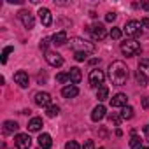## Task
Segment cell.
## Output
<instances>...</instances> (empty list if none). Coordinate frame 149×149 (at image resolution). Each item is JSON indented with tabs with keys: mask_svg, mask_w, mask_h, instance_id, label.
<instances>
[{
	"mask_svg": "<svg viewBox=\"0 0 149 149\" xmlns=\"http://www.w3.org/2000/svg\"><path fill=\"white\" fill-rule=\"evenodd\" d=\"M142 28H149V18H142Z\"/></svg>",
	"mask_w": 149,
	"mask_h": 149,
	"instance_id": "cell-37",
	"label": "cell"
},
{
	"mask_svg": "<svg viewBox=\"0 0 149 149\" xmlns=\"http://www.w3.org/2000/svg\"><path fill=\"white\" fill-rule=\"evenodd\" d=\"M88 63H90V65H98V63H100V60H98V58H93V60H90Z\"/></svg>",
	"mask_w": 149,
	"mask_h": 149,
	"instance_id": "cell-39",
	"label": "cell"
},
{
	"mask_svg": "<svg viewBox=\"0 0 149 149\" xmlns=\"http://www.w3.org/2000/svg\"><path fill=\"white\" fill-rule=\"evenodd\" d=\"M121 35H123V32H121L119 28H112V30H111V39L118 40V39H121Z\"/></svg>",
	"mask_w": 149,
	"mask_h": 149,
	"instance_id": "cell-28",
	"label": "cell"
},
{
	"mask_svg": "<svg viewBox=\"0 0 149 149\" xmlns=\"http://www.w3.org/2000/svg\"><path fill=\"white\" fill-rule=\"evenodd\" d=\"M61 95H63L65 98H74V97L79 95V90H77V86L70 84V86H65V88L61 90Z\"/></svg>",
	"mask_w": 149,
	"mask_h": 149,
	"instance_id": "cell-16",
	"label": "cell"
},
{
	"mask_svg": "<svg viewBox=\"0 0 149 149\" xmlns=\"http://www.w3.org/2000/svg\"><path fill=\"white\" fill-rule=\"evenodd\" d=\"M86 56H88L86 53H76V56H74V58H76L77 61H84V60H86Z\"/></svg>",
	"mask_w": 149,
	"mask_h": 149,
	"instance_id": "cell-33",
	"label": "cell"
},
{
	"mask_svg": "<svg viewBox=\"0 0 149 149\" xmlns=\"http://www.w3.org/2000/svg\"><path fill=\"white\" fill-rule=\"evenodd\" d=\"M139 70L144 74H149V58H142L139 61Z\"/></svg>",
	"mask_w": 149,
	"mask_h": 149,
	"instance_id": "cell-25",
	"label": "cell"
},
{
	"mask_svg": "<svg viewBox=\"0 0 149 149\" xmlns=\"http://www.w3.org/2000/svg\"><path fill=\"white\" fill-rule=\"evenodd\" d=\"M104 79H105V76H104V72H102V70L95 68V70L90 72V84H91L93 88H100V86H104Z\"/></svg>",
	"mask_w": 149,
	"mask_h": 149,
	"instance_id": "cell-6",
	"label": "cell"
},
{
	"mask_svg": "<svg viewBox=\"0 0 149 149\" xmlns=\"http://www.w3.org/2000/svg\"><path fill=\"white\" fill-rule=\"evenodd\" d=\"M121 118H123V119H132V118H133V107H130V105L123 107V111H121Z\"/></svg>",
	"mask_w": 149,
	"mask_h": 149,
	"instance_id": "cell-24",
	"label": "cell"
},
{
	"mask_svg": "<svg viewBox=\"0 0 149 149\" xmlns=\"http://www.w3.org/2000/svg\"><path fill=\"white\" fill-rule=\"evenodd\" d=\"M130 149H142V140H140V137H137L135 133H132V139H130Z\"/></svg>",
	"mask_w": 149,
	"mask_h": 149,
	"instance_id": "cell-22",
	"label": "cell"
},
{
	"mask_svg": "<svg viewBox=\"0 0 149 149\" xmlns=\"http://www.w3.org/2000/svg\"><path fill=\"white\" fill-rule=\"evenodd\" d=\"M114 19H116V14H114V13H107V14H105V21H107V23H112Z\"/></svg>",
	"mask_w": 149,
	"mask_h": 149,
	"instance_id": "cell-34",
	"label": "cell"
},
{
	"mask_svg": "<svg viewBox=\"0 0 149 149\" xmlns=\"http://www.w3.org/2000/svg\"><path fill=\"white\" fill-rule=\"evenodd\" d=\"M19 19L23 21V25H25V28H28V30H32L33 26H35V19H33V14H30L28 11H19Z\"/></svg>",
	"mask_w": 149,
	"mask_h": 149,
	"instance_id": "cell-10",
	"label": "cell"
},
{
	"mask_svg": "<svg viewBox=\"0 0 149 149\" xmlns=\"http://www.w3.org/2000/svg\"><path fill=\"white\" fill-rule=\"evenodd\" d=\"M111 105L112 107H126L128 105V97L125 93H118L111 98Z\"/></svg>",
	"mask_w": 149,
	"mask_h": 149,
	"instance_id": "cell-11",
	"label": "cell"
},
{
	"mask_svg": "<svg viewBox=\"0 0 149 149\" xmlns=\"http://www.w3.org/2000/svg\"><path fill=\"white\" fill-rule=\"evenodd\" d=\"M51 40H53V44H54V46H63V44H67V42H68V39H67V32H63V30H61V32L54 33Z\"/></svg>",
	"mask_w": 149,
	"mask_h": 149,
	"instance_id": "cell-17",
	"label": "cell"
},
{
	"mask_svg": "<svg viewBox=\"0 0 149 149\" xmlns=\"http://www.w3.org/2000/svg\"><path fill=\"white\" fill-rule=\"evenodd\" d=\"M11 51H13V47H11V46H7V47L2 51V58H0V60H2V63H6V61H7V54H9Z\"/></svg>",
	"mask_w": 149,
	"mask_h": 149,
	"instance_id": "cell-30",
	"label": "cell"
},
{
	"mask_svg": "<svg viewBox=\"0 0 149 149\" xmlns=\"http://www.w3.org/2000/svg\"><path fill=\"white\" fill-rule=\"evenodd\" d=\"M40 128H42V119L40 118H32L28 121V130L30 132H39Z\"/></svg>",
	"mask_w": 149,
	"mask_h": 149,
	"instance_id": "cell-19",
	"label": "cell"
},
{
	"mask_svg": "<svg viewBox=\"0 0 149 149\" xmlns=\"http://www.w3.org/2000/svg\"><path fill=\"white\" fill-rule=\"evenodd\" d=\"M135 79H137V83H139L140 86H146V84H147V76H146L144 72H140V70L135 74Z\"/></svg>",
	"mask_w": 149,
	"mask_h": 149,
	"instance_id": "cell-26",
	"label": "cell"
},
{
	"mask_svg": "<svg viewBox=\"0 0 149 149\" xmlns=\"http://www.w3.org/2000/svg\"><path fill=\"white\" fill-rule=\"evenodd\" d=\"M142 7H144V9H149V2H144V4H142Z\"/></svg>",
	"mask_w": 149,
	"mask_h": 149,
	"instance_id": "cell-41",
	"label": "cell"
},
{
	"mask_svg": "<svg viewBox=\"0 0 149 149\" xmlns=\"http://www.w3.org/2000/svg\"><path fill=\"white\" fill-rule=\"evenodd\" d=\"M14 81H16L21 88H28V83H30L28 74H26L25 70H18V72L14 74Z\"/></svg>",
	"mask_w": 149,
	"mask_h": 149,
	"instance_id": "cell-12",
	"label": "cell"
},
{
	"mask_svg": "<svg viewBox=\"0 0 149 149\" xmlns=\"http://www.w3.org/2000/svg\"><path fill=\"white\" fill-rule=\"evenodd\" d=\"M46 61H47L51 67H61V65H63V58H61V54L53 53V51H46Z\"/></svg>",
	"mask_w": 149,
	"mask_h": 149,
	"instance_id": "cell-9",
	"label": "cell"
},
{
	"mask_svg": "<svg viewBox=\"0 0 149 149\" xmlns=\"http://www.w3.org/2000/svg\"><path fill=\"white\" fill-rule=\"evenodd\" d=\"M37 79H39V83H40V81H46V74H39Z\"/></svg>",
	"mask_w": 149,
	"mask_h": 149,
	"instance_id": "cell-40",
	"label": "cell"
},
{
	"mask_svg": "<svg viewBox=\"0 0 149 149\" xmlns=\"http://www.w3.org/2000/svg\"><path fill=\"white\" fill-rule=\"evenodd\" d=\"M104 118H105V107L104 105H97L93 109V112H91V119L97 123V121H102Z\"/></svg>",
	"mask_w": 149,
	"mask_h": 149,
	"instance_id": "cell-18",
	"label": "cell"
},
{
	"mask_svg": "<svg viewBox=\"0 0 149 149\" xmlns=\"http://www.w3.org/2000/svg\"><path fill=\"white\" fill-rule=\"evenodd\" d=\"M46 114H47V118H54V116L60 114V107L58 105H49V107H46Z\"/></svg>",
	"mask_w": 149,
	"mask_h": 149,
	"instance_id": "cell-23",
	"label": "cell"
},
{
	"mask_svg": "<svg viewBox=\"0 0 149 149\" xmlns=\"http://www.w3.org/2000/svg\"><path fill=\"white\" fill-rule=\"evenodd\" d=\"M18 128H19V126H18V123H16V121H6V123H4V133H6V135L14 133Z\"/></svg>",
	"mask_w": 149,
	"mask_h": 149,
	"instance_id": "cell-20",
	"label": "cell"
},
{
	"mask_svg": "<svg viewBox=\"0 0 149 149\" xmlns=\"http://www.w3.org/2000/svg\"><path fill=\"white\" fill-rule=\"evenodd\" d=\"M56 81L58 83H67V81H70V77H68V74H58V76H56Z\"/></svg>",
	"mask_w": 149,
	"mask_h": 149,
	"instance_id": "cell-29",
	"label": "cell"
},
{
	"mask_svg": "<svg viewBox=\"0 0 149 149\" xmlns=\"http://www.w3.org/2000/svg\"><path fill=\"white\" fill-rule=\"evenodd\" d=\"M68 77H70V81H72L74 84H79V83H81V79H83L81 68H77V67H72V68L68 70Z\"/></svg>",
	"mask_w": 149,
	"mask_h": 149,
	"instance_id": "cell-14",
	"label": "cell"
},
{
	"mask_svg": "<svg viewBox=\"0 0 149 149\" xmlns=\"http://www.w3.org/2000/svg\"><path fill=\"white\" fill-rule=\"evenodd\" d=\"M83 149H95L93 140H86V142H84V146H83Z\"/></svg>",
	"mask_w": 149,
	"mask_h": 149,
	"instance_id": "cell-36",
	"label": "cell"
},
{
	"mask_svg": "<svg viewBox=\"0 0 149 149\" xmlns=\"http://www.w3.org/2000/svg\"><path fill=\"white\" fill-rule=\"evenodd\" d=\"M33 102H35L39 107H49V105H51V95L46 93V91H39V93H35Z\"/></svg>",
	"mask_w": 149,
	"mask_h": 149,
	"instance_id": "cell-8",
	"label": "cell"
},
{
	"mask_svg": "<svg viewBox=\"0 0 149 149\" xmlns=\"http://www.w3.org/2000/svg\"><path fill=\"white\" fill-rule=\"evenodd\" d=\"M125 33L128 37H139L142 33V23L137 21V19H130L126 25H125Z\"/></svg>",
	"mask_w": 149,
	"mask_h": 149,
	"instance_id": "cell-4",
	"label": "cell"
},
{
	"mask_svg": "<svg viewBox=\"0 0 149 149\" xmlns=\"http://www.w3.org/2000/svg\"><path fill=\"white\" fill-rule=\"evenodd\" d=\"M65 149H79V144H77L76 140H68V142L65 144Z\"/></svg>",
	"mask_w": 149,
	"mask_h": 149,
	"instance_id": "cell-31",
	"label": "cell"
},
{
	"mask_svg": "<svg viewBox=\"0 0 149 149\" xmlns=\"http://www.w3.org/2000/svg\"><path fill=\"white\" fill-rule=\"evenodd\" d=\"M88 32L91 33V37H93L95 40H104L105 35H107V30H105V26H104L102 23H95V25H91V26L88 28Z\"/></svg>",
	"mask_w": 149,
	"mask_h": 149,
	"instance_id": "cell-5",
	"label": "cell"
},
{
	"mask_svg": "<svg viewBox=\"0 0 149 149\" xmlns=\"http://www.w3.org/2000/svg\"><path fill=\"white\" fill-rule=\"evenodd\" d=\"M49 44H51V39H42L39 46H40V49H44V51H47V46H49Z\"/></svg>",
	"mask_w": 149,
	"mask_h": 149,
	"instance_id": "cell-32",
	"label": "cell"
},
{
	"mask_svg": "<svg viewBox=\"0 0 149 149\" xmlns=\"http://www.w3.org/2000/svg\"><path fill=\"white\" fill-rule=\"evenodd\" d=\"M121 119H123V118H121L119 114H116V112H112V114H109V121H111V123H114L116 126H119V123H121Z\"/></svg>",
	"mask_w": 149,
	"mask_h": 149,
	"instance_id": "cell-27",
	"label": "cell"
},
{
	"mask_svg": "<svg viewBox=\"0 0 149 149\" xmlns=\"http://www.w3.org/2000/svg\"><path fill=\"white\" fill-rule=\"evenodd\" d=\"M98 149H105V147H98Z\"/></svg>",
	"mask_w": 149,
	"mask_h": 149,
	"instance_id": "cell-42",
	"label": "cell"
},
{
	"mask_svg": "<svg viewBox=\"0 0 149 149\" xmlns=\"http://www.w3.org/2000/svg\"><path fill=\"white\" fill-rule=\"evenodd\" d=\"M68 42H70V47L76 51V53H86L88 54V53H93L95 51V44H91V42H88L84 39H79V37H74Z\"/></svg>",
	"mask_w": 149,
	"mask_h": 149,
	"instance_id": "cell-2",
	"label": "cell"
},
{
	"mask_svg": "<svg viewBox=\"0 0 149 149\" xmlns=\"http://www.w3.org/2000/svg\"><path fill=\"white\" fill-rule=\"evenodd\" d=\"M128 67L123 61H112L109 65V79L114 86H125L128 81Z\"/></svg>",
	"mask_w": 149,
	"mask_h": 149,
	"instance_id": "cell-1",
	"label": "cell"
},
{
	"mask_svg": "<svg viewBox=\"0 0 149 149\" xmlns=\"http://www.w3.org/2000/svg\"><path fill=\"white\" fill-rule=\"evenodd\" d=\"M144 137H146V140L149 142V125H146V126H144Z\"/></svg>",
	"mask_w": 149,
	"mask_h": 149,
	"instance_id": "cell-38",
	"label": "cell"
},
{
	"mask_svg": "<svg viewBox=\"0 0 149 149\" xmlns=\"http://www.w3.org/2000/svg\"><path fill=\"white\" fill-rule=\"evenodd\" d=\"M39 18H40V23L44 26H49L53 23V16H51V11L46 9V7H40L39 9Z\"/></svg>",
	"mask_w": 149,
	"mask_h": 149,
	"instance_id": "cell-13",
	"label": "cell"
},
{
	"mask_svg": "<svg viewBox=\"0 0 149 149\" xmlns=\"http://www.w3.org/2000/svg\"><path fill=\"white\" fill-rule=\"evenodd\" d=\"M142 149H149V147H142Z\"/></svg>",
	"mask_w": 149,
	"mask_h": 149,
	"instance_id": "cell-43",
	"label": "cell"
},
{
	"mask_svg": "<svg viewBox=\"0 0 149 149\" xmlns=\"http://www.w3.org/2000/svg\"><path fill=\"white\" fill-rule=\"evenodd\" d=\"M14 146H16L18 149H30V146H32L30 135H28V133H18V135L14 137Z\"/></svg>",
	"mask_w": 149,
	"mask_h": 149,
	"instance_id": "cell-7",
	"label": "cell"
},
{
	"mask_svg": "<svg viewBox=\"0 0 149 149\" xmlns=\"http://www.w3.org/2000/svg\"><path fill=\"white\" fill-rule=\"evenodd\" d=\"M140 104H142V107H144V109H146V111H149V97H144V98H142V102H140Z\"/></svg>",
	"mask_w": 149,
	"mask_h": 149,
	"instance_id": "cell-35",
	"label": "cell"
},
{
	"mask_svg": "<svg viewBox=\"0 0 149 149\" xmlns=\"http://www.w3.org/2000/svg\"><path fill=\"white\" fill-rule=\"evenodd\" d=\"M121 53L125 56H135V54L140 53V44L137 40H133V39L125 40V42H121Z\"/></svg>",
	"mask_w": 149,
	"mask_h": 149,
	"instance_id": "cell-3",
	"label": "cell"
},
{
	"mask_svg": "<svg viewBox=\"0 0 149 149\" xmlns=\"http://www.w3.org/2000/svg\"><path fill=\"white\" fill-rule=\"evenodd\" d=\"M97 98H98L100 102L107 100V98H109V88H107V86H100L98 91H97Z\"/></svg>",
	"mask_w": 149,
	"mask_h": 149,
	"instance_id": "cell-21",
	"label": "cell"
},
{
	"mask_svg": "<svg viewBox=\"0 0 149 149\" xmlns=\"http://www.w3.org/2000/svg\"><path fill=\"white\" fill-rule=\"evenodd\" d=\"M37 140H39L40 149H51V146H53V140H51V135L49 133H40Z\"/></svg>",
	"mask_w": 149,
	"mask_h": 149,
	"instance_id": "cell-15",
	"label": "cell"
}]
</instances>
